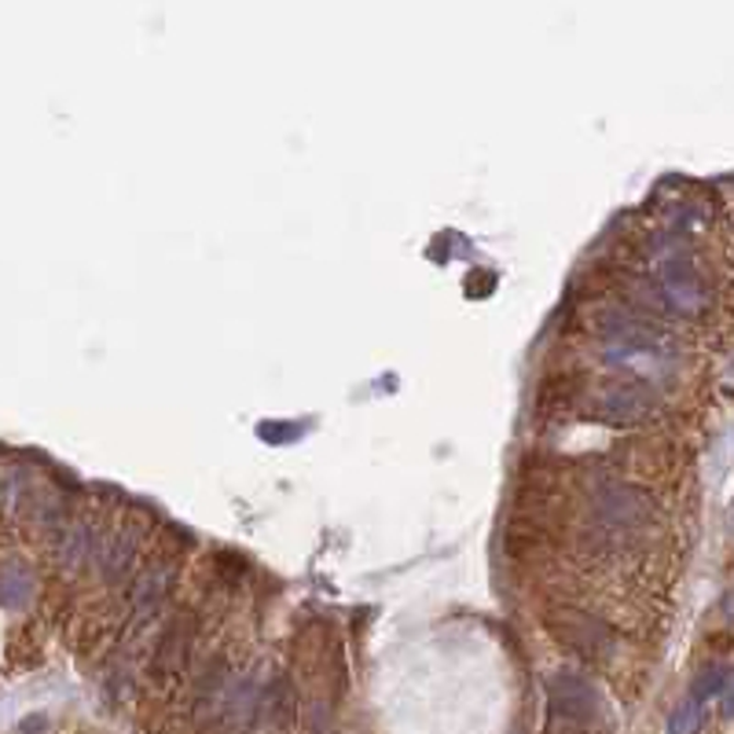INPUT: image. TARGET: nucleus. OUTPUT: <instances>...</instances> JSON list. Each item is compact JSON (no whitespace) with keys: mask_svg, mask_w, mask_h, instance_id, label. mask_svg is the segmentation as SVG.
Masks as SVG:
<instances>
[{"mask_svg":"<svg viewBox=\"0 0 734 734\" xmlns=\"http://www.w3.org/2000/svg\"><path fill=\"white\" fill-rule=\"evenodd\" d=\"M592 511H595L598 529L614 536V540H625V536H636L646 529L650 514H654V503H650V496L639 489V485L606 481L603 489L595 492Z\"/></svg>","mask_w":734,"mask_h":734,"instance_id":"obj_1","label":"nucleus"},{"mask_svg":"<svg viewBox=\"0 0 734 734\" xmlns=\"http://www.w3.org/2000/svg\"><path fill=\"white\" fill-rule=\"evenodd\" d=\"M592 408L598 419L617 422V427H632V422H643L654 411V393L639 378H614L592 393Z\"/></svg>","mask_w":734,"mask_h":734,"instance_id":"obj_2","label":"nucleus"},{"mask_svg":"<svg viewBox=\"0 0 734 734\" xmlns=\"http://www.w3.org/2000/svg\"><path fill=\"white\" fill-rule=\"evenodd\" d=\"M657 291L665 298V305L679 316H695L706 308V279L687 257H665L657 265Z\"/></svg>","mask_w":734,"mask_h":734,"instance_id":"obj_3","label":"nucleus"},{"mask_svg":"<svg viewBox=\"0 0 734 734\" xmlns=\"http://www.w3.org/2000/svg\"><path fill=\"white\" fill-rule=\"evenodd\" d=\"M547 698H551V709L562 720L592 723L598 716V695L581 672H570V668L555 672V676L547 679Z\"/></svg>","mask_w":734,"mask_h":734,"instance_id":"obj_4","label":"nucleus"},{"mask_svg":"<svg viewBox=\"0 0 734 734\" xmlns=\"http://www.w3.org/2000/svg\"><path fill=\"white\" fill-rule=\"evenodd\" d=\"M195 643V620L184 614L173 620L170 628L162 632L159 646H154V657H151V672L154 679H170L177 676V672L184 668V661H188V650Z\"/></svg>","mask_w":734,"mask_h":734,"instance_id":"obj_5","label":"nucleus"},{"mask_svg":"<svg viewBox=\"0 0 734 734\" xmlns=\"http://www.w3.org/2000/svg\"><path fill=\"white\" fill-rule=\"evenodd\" d=\"M291 720H294V695H291V687H287V679L276 676L272 684H265V695L257 701L251 731L254 734H283L291 727Z\"/></svg>","mask_w":734,"mask_h":734,"instance_id":"obj_6","label":"nucleus"},{"mask_svg":"<svg viewBox=\"0 0 734 734\" xmlns=\"http://www.w3.org/2000/svg\"><path fill=\"white\" fill-rule=\"evenodd\" d=\"M173 581H177V570H173V566H148V570H143V573L137 576L132 592H129L132 609H137L140 617L154 614V609L162 606V598L170 595Z\"/></svg>","mask_w":734,"mask_h":734,"instance_id":"obj_7","label":"nucleus"},{"mask_svg":"<svg viewBox=\"0 0 734 734\" xmlns=\"http://www.w3.org/2000/svg\"><path fill=\"white\" fill-rule=\"evenodd\" d=\"M34 595H37L34 573L19 558H8L4 570H0V603H4V609L8 614H23V609L34 606Z\"/></svg>","mask_w":734,"mask_h":734,"instance_id":"obj_8","label":"nucleus"},{"mask_svg":"<svg viewBox=\"0 0 734 734\" xmlns=\"http://www.w3.org/2000/svg\"><path fill=\"white\" fill-rule=\"evenodd\" d=\"M140 551V529L137 525H126V529H118L115 536H110V544L103 547L100 555V570L107 581H121V576L129 573L132 558H137Z\"/></svg>","mask_w":734,"mask_h":734,"instance_id":"obj_9","label":"nucleus"},{"mask_svg":"<svg viewBox=\"0 0 734 734\" xmlns=\"http://www.w3.org/2000/svg\"><path fill=\"white\" fill-rule=\"evenodd\" d=\"M562 636L566 643H573L581 654H603L609 646L606 625H598V620L587 614H562Z\"/></svg>","mask_w":734,"mask_h":734,"instance_id":"obj_10","label":"nucleus"},{"mask_svg":"<svg viewBox=\"0 0 734 734\" xmlns=\"http://www.w3.org/2000/svg\"><path fill=\"white\" fill-rule=\"evenodd\" d=\"M89 551H92V525L78 522L59 533V558H63L67 570H78V566L89 558Z\"/></svg>","mask_w":734,"mask_h":734,"instance_id":"obj_11","label":"nucleus"},{"mask_svg":"<svg viewBox=\"0 0 734 734\" xmlns=\"http://www.w3.org/2000/svg\"><path fill=\"white\" fill-rule=\"evenodd\" d=\"M701 723H706V701H698V698L687 695L676 709H672L665 734H698Z\"/></svg>","mask_w":734,"mask_h":734,"instance_id":"obj_12","label":"nucleus"},{"mask_svg":"<svg viewBox=\"0 0 734 734\" xmlns=\"http://www.w3.org/2000/svg\"><path fill=\"white\" fill-rule=\"evenodd\" d=\"M727 668L723 665H709V668H701L698 672V679H695V687H690V698H698V701H709L712 695H720L723 687H727Z\"/></svg>","mask_w":734,"mask_h":734,"instance_id":"obj_13","label":"nucleus"},{"mask_svg":"<svg viewBox=\"0 0 734 734\" xmlns=\"http://www.w3.org/2000/svg\"><path fill=\"white\" fill-rule=\"evenodd\" d=\"M723 716H734V676L723 687Z\"/></svg>","mask_w":734,"mask_h":734,"instance_id":"obj_14","label":"nucleus"},{"mask_svg":"<svg viewBox=\"0 0 734 734\" xmlns=\"http://www.w3.org/2000/svg\"><path fill=\"white\" fill-rule=\"evenodd\" d=\"M731 525H734V511H731Z\"/></svg>","mask_w":734,"mask_h":734,"instance_id":"obj_15","label":"nucleus"}]
</instances>
